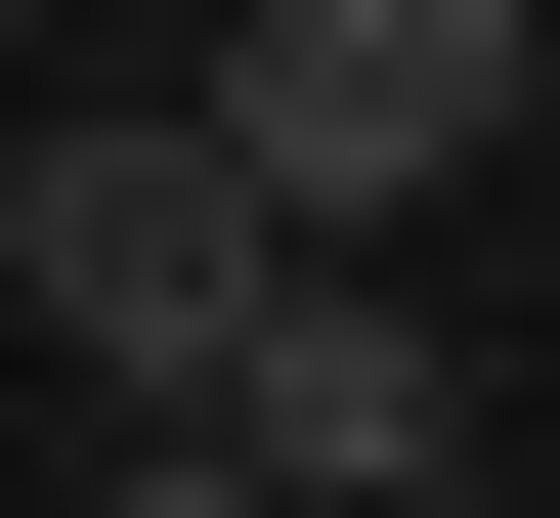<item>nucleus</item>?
<instances>
[{
  "mask_svg": "<svg viewBox=\"0 0 560 518\" xmlns=\"http://www.w3.org/2000/svg\"><path fill=\"white\" fill-rule=\"evenodd\" d=\"M0 302H44L86 433H215V389H259V302H302V217H259V130H215V87H44V130H0Z\"/></svg>",
  "mask_w": 560,
  "mask_h": 518,
  "instance_id": "f257e3e1",
  "label": "nucleus"
},
{
  "mask_svg": "<svg viewBox=\"0 0 560 518\" xmlns=\"http://www.w3.org/2000/svg\"><path fill=\"white\" fill-rule=\"evenodd\" d=\"M431 518H517V475H431Z\"/></svg>",
  "mask_w": 560,
  "mask_h": 518,
  "instance_id": "39448f33",
  "label": "nucleus"
},
{
  "mask_svg": "<svg viewBox=\"0 0 560 518\" xmlns=\"http://www.w3.org/2000/svg\"><path fill=\"white\" fill-rule=\"evenodd\" d=\"M86 518H302V475H259V433H130V475H86Z\"/></svg>",
  "mask_w": 560,
  "mask_h": 518,
  "instance_id": "20e7f679",
  "label": "nucleus"
},
{
  "mask_svg": "<svg viewBox=\"0 0 560 518\" xmlns=\"http://www.w3.org/2000/svg\"><path fill=\"white\" fill-rule=\"evenodd\" d=\"M215 433H259L302 518H431V475H475V346H431V260H302V302H259V389H215Z\"/></svg>",
  "mask_w": 560,
  "mask_h": 518,
  "instance_id": "7ed1b4c3",
  "label": "nucleus"
},
{
  "mask_svg": "<svg viewBox=\"0 0 560 518\" xmlns=\"http://www.w3.org/2000/svg\"><path fill=\"white\" fill-rule=\"evenodd\" d=\"M215 130H259V217L302 260H388V217H475V173H517V87H560V0H215Z\"/></svg>",
  "mask_w": 560,
  "mask_h": 518,
  "instance_id": "f03ea898",
  "label": "nucleus"
}]
</instances>
